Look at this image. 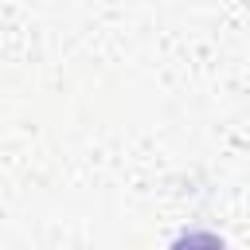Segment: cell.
<instances>
[{"instance_id":"obj_1","label":"cell","mask_w":250,"mask_h":250,"mask_svg":"<svg viewBox=\"0 0 250 250\" xmlns=\"http://www.w3.org/2000/svg\"><path fill=\"white\" fill-rule=\"evenodd\" d=\"M168 250H227V242H223L219 234H211V230H188V234H180Z\"/></svg>"}]
</instances>
